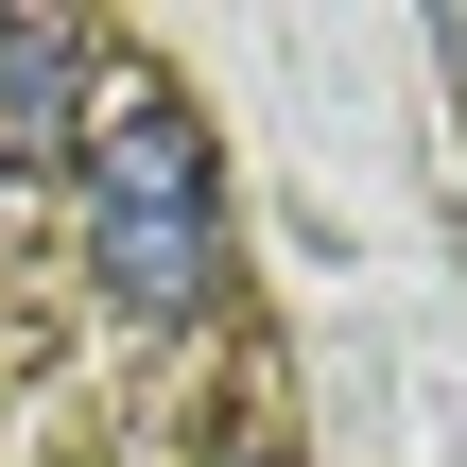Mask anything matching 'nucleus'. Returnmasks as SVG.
Wrapping results in <instances>:
<instances>
[{
	"instance_id": "f257e3e1",
	"label": "nucleus",
	"mask_w": 467,
	"mask_h": 467,
	"mask_svg": "<svg viewBox=\"0 0 467 467\" xmlns=\"http://www.w3.org/2000/svg\"><path fill=\"white\" fill-rule=\"evenodd\" d=\"M87 260L121 312H191L208 260H225V191H208V139L173 87H121L87 104Z\"/></svg>"
},
{
	"instance_id": "f03ea898",
	"label": "nucleus",
	"mask_w": 467,
	"mask_h": 467,
	"mask_svg": "<svg viewBox=\"0 0 467 467\" xmlns=\"http://www.w3.org/2000/svg\"><path fill=\"white\" fill-rule=\"evenodd\" d=\"M0 156H87V35L0 17Z\"/></svg>"
}]
</instances>
